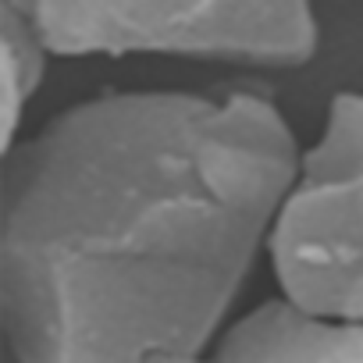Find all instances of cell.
<instances>
[{"mask_svg":"<svg viewBox=\"0 0 363 363\" xmlns=\"http://www.w3.org/2000/svg\"><path fill=\"white\" fill-rule=\"evenodd\" d=\"M264 93H100L4 153L18 363H203L299 171Z\"/></svg>","mask_w":363,"mask_h":363,"instance_id":"obj_1","label":"cell"},{"mask_svg":"<svg viewBox=\"0 0 363 363\" xmlns=\"http://www.w3.org/2000/svg\"><path fill=\"white\" fill-rule=\"evenodd\" d=\"M11 8L33 18L57 57L167 54L299 68L320 43L313 0H18Z\"/></svg>","mask_w":363,"mask_h":363,"instance_id":"obj_2","label":"cell"},{"mask_svg":"<svg viewBox=\"0 0 363 363\" xmlns=\"http://www.w3.org/2000/svg\"><path fill=\"white\" fill-rule=\"evenodd\" d=\"M267 257L296 306L363 324V93H335L274 218Z\"/></svg>","mask_w":363,"mask_h":363,"instance_id":"obj_3","label":"cell"},{"mask_svg":"<svg viewBox=\"0 0 363 363\" xmlns=\"http://www.w3.org/2000/svg\"><path fill=\"white\" fill-rule=\"evenodd\" d=\"M203 363H363V324L317 317L274 296L225 324Z\"/></svg>","mask_w":363,"mask_h":363,"instance_id":"obj_4","label":"cell"},{"mask_svg":"<svg viewBox=\"0 0 363 363\" xmlns=\"http://www.w3.org/2000/svg\"><path fill=\"white\" fill-rule=\"evenodd\" d=\"M54 50L29 15L0 0V72H4V153L18 143L22 118L36 100Z\"/></svg>","mask_w":363,"mask_h":363,"instance_id":"obj_5","label":"cell"},{"mask_svg":"<svg viewBox=\"0 0 363 363\" xmlns=\"http://www.w3.org/2000/svg\"><path fill=\"white\" fill-rule=\"evenodd\" d=\"M11 4H18V0H11Z\"/></svg>","mask_w":363,"mask_h":363,"instance_id":"obj_6","label":"cell"}]
</instances>
